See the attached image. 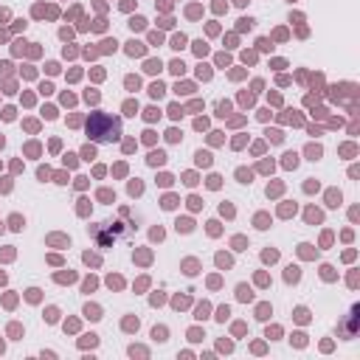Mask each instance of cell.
Masks as SVG:
<instances>
[{
	"instance_id": "obj_1",
	"label": "cell",
	"mask_w": 360,
	"mask_h": 360,
	"mask_svg": "<svg viewBox=\"0 0 360 360\" xmlns=\"http://www.w3.org/2000/svg\"><path fill=\"white\" fill-rule=\"evenodd\" d=\"M87 135L98 143H110V141H118L121 138V121L107 115V112H93L90 121H87Z\"/></svg>"
}]
</instances>
